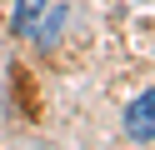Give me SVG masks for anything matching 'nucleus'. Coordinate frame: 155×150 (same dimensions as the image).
Instances as JSON below:
<instances>
[{
  "mask_svg": "<svg viewBox=\"0 0 155 150\" xmlns=\"http://www.w3.org/2000/svg\"><path fill=\"white\" fill-rule=\"evenodd\" d=\"M125 135L130 140H155V85L125 105Z\"/></svg>",
  "mask_w": 155,
  "mask_h": 150,
  "instance_id": "obj_1",
  "label": "nucleus"
},
{
  "mask_svg": "<svg viewBox=\"0 0 155 150\" xmlns=\"http://www.w3.org/2000/svg\"><path fill=\"white\" fill-rule=\"evenodd\" d=\"M45 5H50V0H15V35H35Z\"/></svg>",
  "mask_w": 155,
  "mask_h": 150,
  "instance_id": "obj_2",
  "label": "nucleus"
}]
</instances>
